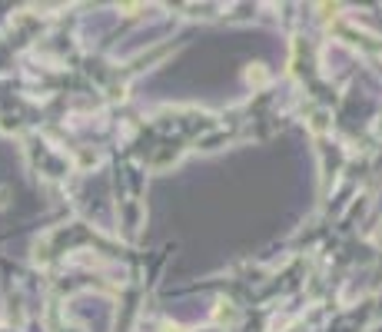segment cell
Instances as JSON below:
<instances>
[{
    "mask_svg": "<svg viewBox=\"0 0 382 332\" xmlns=\"http://www.w3.org/2000/svg\"><path fill=\"white\" fill-rule=\"evenodd\" d=\"M313 126H316V130H322V126H326V113H322V110L316 113V123H313Z\"/></svg>",
    "mask_w": 382,
    "mask_h": 332,
    "instance_id": "6da1fadb",
    "label": "cell"
},
{
    "mask_svg": "<svg viewBox=\"0 0 382 332\" xmlns=\"http://www.w3.org/2000/svg\"><path fill=\"white\" fill-rule=\"evenodd\" d=\"M372 240H376V246H382V226L376 229V236H372Z\"/></svg>",
    "mask_w": 382,
    "mask_h": 332,
    "instance_id": "7a4b0ae2",
    "label": "cell"
}]
</instances>
